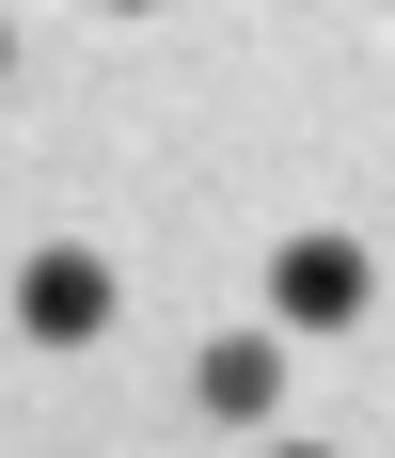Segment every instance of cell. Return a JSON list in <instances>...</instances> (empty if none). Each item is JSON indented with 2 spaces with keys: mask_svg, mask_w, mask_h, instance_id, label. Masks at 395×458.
Segmentation results:
<instances>
[{
  "mask_svg": "<svg viewBox=\"0 0 395 458\" xmlns=\"http://www.w3.org/2000/svg\"><path fill=\"white\" fill-rule=\"evenodd\" d=\"M16 332H32V348H95V332H111V269H95V253H32V269H16Z\"/></svg>",
  "mask_w": 395,
  "mask_h": 458,
  "instance_id": "obj_2",
  "label": "cell"
},
{
  "mask_svg": "<svg viewBox=\"0 0 395 458\" xmlns=\"http://www.w3.org/2000/svg\"><path fill=\"white\" fill-rule=\"evenodd\" d=\"M364 301H380L364 237H285V253H269V317H285V332H348Z\"/></svg>",
  "mask_w": 395,
  "mask_h": 458,
  "instance_id": "obj_1",
  "label": "cell"
},
{
  "mask_svg": "<svg viewBox=\"0 0 395 458\" xmlns=\"http://www.w3.org/2000/svg\"><path fill=\"white\" fill-rule=\"evenodd\" d=\"M111 16H159V0H111Z\"/></svg>",
  "mask_w": 395,
  "mask_h": 458,
  "instance_id": "obj_5",
  "label": "cell"
},
{
  "mask_svg": "<svg viewBox=\"0 0 395 458\" xmlns=\"http://www.w3.org/2000/svg\"><path fill=\"white\" fill-rule=\"evenodd\" d=\"M269 458H332V443H269Z\"/></svg>",
  "mask_w": 395,
  "mask_h": 458,
  "instance_id": "obj_4",
  "label": "cell"
},
{
  "mask_svg": "<svg viewBox=\"0 0 395 458\" xmlns=\"http://www.w3.org/2000/svg\"><path fill=\"white\" fill-rule=\"evenodd\" d=\"M190 395H206L221 427H269V395H285V364H269V332H221L206 364H190Z\"/></svg>",
  "mask_w": 395,
  "mask_h": 458,
  "instance_id": "obj_3",
  "label": "cell"
},
{
  "mask_svg": "<svg viewBox=\"0 0 395 458\" xmlns=\"http://www.w3.org/2000/svg\"><path fill=\"white\" fill-rule=\"evenodd\" d=\"M0 80H16V47H0Z\"/></svg>",
  "mask_w": 395,
  "mask_h": 458,
  "instance_id": "obj_6",
  "label": "cell"
}]
</instances>
